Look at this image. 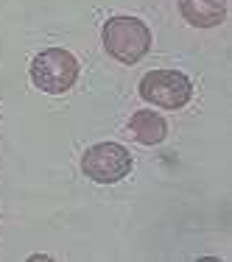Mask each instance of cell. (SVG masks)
Wrapping results in <instances>:
<instances>
[{
  "instance_id": "6da1fadb",
  "label": "cell",
  "mask_w": 232,
  "mask_h": 262,
  "mask_svg": "<svg viewBox=\"0 0 232 262\" xmlns=\"http://www.w3.org/2000/svg\"><path fill=\"white\" fill-rule=\"evenodd\" d=\"M101 39L106 53L121 64H137L151 51V31L143 20L129 14H115L104 23Z\"/></svg>"
},
{
  "instance_id": "7a4b0ae2",
  "label": "cell",
  "mask_w": 232,
  "mask_h": 262,
  "mask_svg": "<svg viewBox=\"0 0 232 262\" xmlns=\"http://www.w3.org/2000/svg\"><path fill=\"white\" fill-rule=\"evenodd\" d=\"M31 81L48 95H65L79 81V59L65 48H48L31 59Z\"/></svg>"
},
{
  "instance_id": "3957f363",
  "label": "cell",
  "mask_w": 232,
  "mask_h": 262,
  "mask_svg": "<svg viewBox=\"0 0 232 262\" xmlns=\"http://www.w3.org/2000/svg\"><path fill=\"white\" fill-rule=\"evenodd\" d=\"M140 98L160 109H185L193 98V84L179 70H151L140 78Z\"/></svg>"
},
{
  "instance_id": "277c9868",
  "label": "cell",
  "mask_w": 232,
  "mask_h": 262,
  "mask_svg": "<svg viewBox=\"0 0 232 262\" xmlns=\"http://www.w3.org/2000/svg\"><path fill=\"white\" fill-rule=\"evenodd\" d=\"M131 170V154L121 142H98L81 157V173L95 184H115Z\"/></svg>"
},
{
  "instance_id": "5b68a950",
  "label": "cell",
  "mask_w": 232,
  "mask_h": 262,
  "mask_svg": "<svg viewBox=\"0 0 232 262\" xmlns=\"http://www.w3.org/2000/svg\"><path fill=\"white\" fill-rule=\"evenodd\" d=\"M179 14L193 28H216L227 20L224 0H179Z\"/></svg>"
},
{
  "instance_id": "8992f818",
  "label": "cell",
  "mask_w": 232,
  "mask_h": 262,
  "mask_svg": "<svg viewBox=\"0 0 232 262\" xmlns=\"http://www.w3.org/2000/svg\"><path fill=\"white\" fill-rule=\"evenodd\" d=\"M129 134H131V140L140 142V145H160L168 137V123L162 115L143 109V112H134V115L129 117Z\"/></svg>"
}]
</instances>
